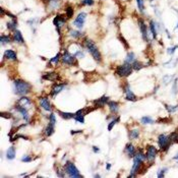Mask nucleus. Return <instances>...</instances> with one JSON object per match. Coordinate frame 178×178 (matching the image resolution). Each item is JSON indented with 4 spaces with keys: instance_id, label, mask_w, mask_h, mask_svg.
<instances>
[{
    "instance_id": "nucleus-27",
    "label": "nucleus",
    "mask_w": 178,
    "mask_h": 178,
    "mask_svg": "<svg viewBox=\"0 0 178 178\" xmlns=\"http://www.w3.org/2000/svg\"><path fill=\"white\" fill-rule=\"evenodd\" d=\"M131 66H132V69H133V70L139 71V70L141 69V68H144L145 65V64L141 62V61H140V60H136V59H135V61L131 63Z\"/></svg>"
},
{
    "instance_id": "nucleus-50",
    "label": "nucleus",
    "mask_w": 178,
    "mask_h": 178,
    "mask_svg": "<svg viewBox=\"0 0 178 178\" xmlns=\"http://www.w3.org/2000/svg\"><path fill=\"white\" fill-rule=\"evenodd\" d=\"M82 132H83V130H78V131H74V130H71V131H70L71 135H75V133H82Z\"/></svg>"
},
{
    "instance_id": "nucleus-43",
    "label": "nucleus",
    "mask_w": 178,
    "mask_h": 178,
    "mask_svg": "<svg viewBox=\"0 0 178 178\" xmlns=\"http://www.w3.org/2000/svg\"><path fill=\"white\" fill-rule=\"evenodd\" d=\"M176 49H178V45H175V46H173V47H169L168 49H167V53L169 55H173L174 52L176 51Z\"/></svg>"
},
{
    "instance_id": "nucleus-13",
    "label": "nucleus",
    "mask_w": 178,
    "mask_h": 178,
    "mask_svg": "<svg viewBox=\"0 0 178 178\" xmlns=\"http://www.w3.org/2000/svg\"><path fill=\"white\" fill-rule=\"evenodd\" d=\"M14 110L17 111L18 114H21L22 118L23 119V121H26V122H29L30 121V114H29V110L26 108H23L22 106H19V105L15 104L14 106Z\"/></svg>"
},
{
    "instance_id": "nucleus-12",
    "label": "nucleus",
    "mask_w": 178,
    "mask_h": 178,
    "mask_svg": "<svg viewBox=\"0 0 178 178\" xmlns=\"http://www.w3.org/2000/svg\"><path fill=\"white\" fill-rule=\"evenodd\" d=\"M123 92L125 94V98L128 101H131V102H135L137 100V97L135 95V93L131 91V88L129 86V84H125L123 87Z\"/></svg>"
},
{
    "instance_id": "nucleus-54",
    "label": "nucleus",
    "mask_w": 178,
    "mask_h": 178,
    "mask_svg": "<svg viewBox=\"0 0 178 178\" xmlns=\"http://www.w3.org/2000/svg\"><path fill=\"white\" fill-rule=\"evenodd\" d=\"M177 29H178V23H177Z\"/></svg>"
},
{
    "instance_id": "nucleus-37",
    "label": "nucleus",
    "mask_w": 178,
    "mask_h": 178,
    "mask_svg": "<svg viewBox=\"0 0 178 178\" xmlns=\"http://www.w3.org/2000/svg\"><path fill=\"white\" fill-rule=\"evenodd\" d=\"M10 41H11L10 36L1 35V37H0V43H1V45H5V44H8V43H10Z\"/></svg>"
},
{
    "instance_id": "nucleus-7",
    "label": "nucleus",
    "mask_w": 178,
    "mask_h": 178,
    "mask_svg": "<svg viewBox=\"0 0 178 178\" xmlns=\"http://www.w3.org/2000/svg\"><path fill=\"white\" fill-rule=\"evenodd\" d=\"M157 156H158V150L155 145H147V148H145V158H147V162L150 166L153 165Z\"/></svg>"
},
{
    "instance_id": "nucleus-18",
    "label": "nucleus",
    "mask_w": 178,
    "mask_h": 178,
    "mask_svg": "<svg viewBox=\"0 0 178 178\" xmlns=\"http://www.w3.org/2000/svg\"><path fill=\"white\" fill-rule=\"evenodd\" d=\"M124 152L127 155L128 158H132V159H133V157H135V154H136V148L131 143H128L126 145H125Z\"/></svg>"
},
{
    "instance_id": "nucleus-51",
    "label": "nucleus",
    "mask_w": 178,
    "mask_h": 178,
    "mask_svg": "<svg viewBox=\"0 0 178 178\" xmlns=\"http://www.w3.org/2000/svg\"><path fill=\"white\" fill-rule=\"evenodd\" d=\"M106 169L108 170V171H109V170L111 169V164H110V163H108V164L106 165Z\"/></svg>"
},
{
    "instance_id": "nucleus-36",
    "label": "nucleus",
    "mask_w": 178,
    "mask_h": 178,
    "mask_svg": "<svg viewBox=\"0 0 178 178\" xmlns=\"http://www.w3.org/2000/svg\"><path fill=\"white\" fill-rule=\"evenodd\" d=\"M61 56L62 55L60 54V53H57V54H56V56H54L53 58H51L50 61H49V66H51L52 64H53V65H56V64L59 62V60H60V58H61Z\"/></svg>"
},
{
    "instance_id": "nucleus-46",
    "label": "nucleus",
    "mask_w": 178,
    "mask_h": 178,
    "mask_svg": "<svg viewBox=\"0 0 178 178\" xmlns=\"http://www.w3.org/2000/svg\"><path fill=\"white\" fill-rule=\"evenodd\" d=\"M56 173H57V176L58 177H64V176H65V174H66L65 172H64V170L62 171V170L59 169V168L56 169Z\"/></svg>"
},
{
    "instance_id": "nucleus-30",
    "label": "nucleus",
    "mask_w": 178,
    "mask_h": 178,
    "mask_svg": "<svg viewBox=\"0 0 178 178\" xmlns=\"http://www.w3.org/2000/svg\"><path fill=\"white\" fill-rule=\"evenodd\" d=\"M72 15H74V7H72L71 4H66L65 6V17L66 18H71Z\"/></svg>"
},
{
    "instance_id": "nucleus-23",
    "label": "nucleus",
    "mask_w": 178,
    "mask_h": 178,
    "mask_svg": "<svg viewBox=\"0 0 178 178\" xmlns=\"http://www.w3.org/2000/svg\"><path fill=\"white\" fill-rule=\"evenodd\" d=\"M150 32L154 40H156L158 37V25L154 21H150Z\"/></svg>"
},
{
    "instance_id": "nucleus-14",
    "label": "nucleus",
    "mask_w": 178,
    "mask_h": 178,
    "mask_svg": "<svg viewBox=\"0 0 178 178\" xmlns=\"http://www.w3.org/2000/svg\"><path fill=\"white\" fill-rule=\"evenodd\" d=\"M39 104H40V107L42 109H44L45 111H48V112H51L52 111V105L50 103L49 99H48V97H40L39 98Z\"/></svg>"
},
{
    "instance_id": "nucleus-5",
    "label": "nucleus",
    "mask_w": 178,
    "mask_h": 178,
    "mask_svg": "<svg viewBox=\"0 0 178 178\" xmlns=\"http://www.w3.org/2000/svg\"><path fill=\"white\" fill-rule=\"evenodd\" d=\"M132 66L130 63H127V62H124L123 64L121 65H118L115 68V74L120 76V78H127L131 74H132Z\"/></svg>"
},
{
    "instance_id": "nucleus-38",
    "label": "nucleus",
    "mask_w": 178,
    "mask_h": 178,
    "mask_svg": "<svg viewBox=\"0 0 178 178\" xmlns=\"http://www.w3.org/2000/svg\"><path fill=\"white\" fill-rule=\"evenodd\" d=\"M74 119L76 121V122H79V123H84V115L83 114H79V113H74Z\"/></svg>"
},
{
    "instance_id": "nucleus-35",
    "label": "nucleus",
    "mask_w": 178,
    "mask_h": 178,
    "mask_svg": "<svg viewBox=\"0 0 178 178\" xmlns=\"http://www.w3.org/2000/svg\"><path fill=\"white\" fill-rule=\"evenodd\" d=\"M69 36L74 39H80L84 36V34L80 31H70Z\"/></svg>"
},
{
    "instance_id": "nucleus-11",
    "label": "nucleus",
    "mask_w": 178,
    "mask_h": 178,
    "mask_svg": "<svg viewBox=\"0 0 178 178\" xmlns=\"http://www.w3.org/2000/svg\"><path fill=\"white\" fill-rule=\"evenodd\" d=\"M65 23H66V18L64 17H62V15H60V14L56 15L55 18H54L53 23L56 28V30H57V33L59 36L61 35V28L65 26Z\"/></svg>"
},
{
    "instance_id": "nucleus-6",
    "label": "nucleus",
    "mask_w": 178,
    "mask_h": 178,
    "mask_svg": "<svg viewBox=\"0 0 178 178\" xmlns=\"http://www.w3.org/2000/svg\"><path fill=\"white\" fill-rule=\"evenodd\" d=\"M63 170H64V172L66 173V175L68 177H76V178L83 177L82 174L79 173V169L76 168V166L70 161H67L66 163L64 164Z\"/></svg>"
},
{
    "instance_id": "nucleus-25",
    "label": "nucleus",
    "mask_w": 178,
    "mask_h": 178,
    "mask_svg": "<svg viewBox=\"0 0 178 178\" xmlns=\"http://www.w3.org/2000/svg\"><path fill=\"white\" fill-rule=\"evenodd\" d=\"M13 41L15 43H18V44H25V39H23L21 31L15 30L13 32Z\"/></svg>"
},
{
    "instance_id": "nucleus-16",
    "label": "nucleus",
    "mask_w": 178,
    "mask_h": 178,
    "mask_svg": "<svg viewBox=\"0 0 178 178\" xmlns=\"http://www.w3.org/2000/svg\"><path fill=\"white\" fill-rule=\"evenodd\" d=\"M17 104L19 105V106L23 107V108L28 109V110H30V109L32 108V105H33V103H32V100L30 98H28V97H26V96H22L21 98L18 100Z\"/></svg>"
},
{
    "instance_id": "nucleus-53",
    "label": "nucleus",
    "mask_w": 178,
    "mask_h": 178,
    "mask_svg": "<svg viewBox=\"0 0 178 178\" xmlns=\"http://www.w3.org/2000/svg\"><path fill=\"white\" fill-rule=\"evenodd\" d=\"M45 1H48V2H51V1H54V0H45Z\"/></svg>"
},
{
    "instance_id": "nucleus-9",
    "label": "nucleus",
    "mask_w": 178,
    "mask_h": 178,
    "mask_svg": "<svg viewBox=\"0 0 178 178\" xmlns=\"http://www.w3.org/2000/svg\"><path fill=\"white\" fill-rule=\"evenodd\" d=\"M61 61L63 64L68 66H72V65H76L78 61H76V56L74 54H72L69 52V50L65 49L64 50V53L61 56Z\"/></svg>"
},
{
    "instance_id": "nucleus-22",
    "label": "nucleus",
    "mask_w": 178,
    "mask_h": 178,
    "mask_svg": "<svg viewBox=\"0 0 178 178\" xmlns=\"http://www.w3.org/2000/svg\"><path fill=\"white\" fill-rule=\"evenodd\" d=\"M3 57L7 60H13V61H15V60L18 59V55H17V53H15V51L11 50V49H7V50H5Z\"/></svg>"
},
{
    "instance_id": "nucleus-52",
    "label": "nucleus",
    "mask_w": 178,
    "mask_h": 178,
    "mask_svg": "<svg viewBox=\"0 0 178 178\" xmlns=\"http://www.w3.org/2000/svg\"><path fill=\"white\" fill-rule=\"evenodd\" d=\"M173 160H177V163H178V154H177L176 156H174V157H173Z\"/></svg>"
},
{
    "instance_id": "nucleus-48",
    "label": "nucleus",
    "mask_w": 178,
    "mask_h": 178,
    "mask_svg": "<svg viewBox=\"0 0 178 178\" xmlns=\"http://www.w3.org/2000/svg\"><path fill=\"white\" fill-rule=\"evenodd\" d=\"M119 39L121 40V42L123 43V45L125 46V48H127V49H128V44L126 43V41H125V39H124V38H122V37H121V36L119 37Z\"/></svg>"
},
{
    "instance_id": "nucleus-4",
    "label": "nucleus",
    "mask_w": 178,
    "mask_h": 178,
    "mask_svg": "<svg viewBox=\"0 0 178 178\" xmlns=\"http://www.w3.org/2000/svg\"><path fill=\"white\" fill-rule=\"evenodd\" d=\"M172 145V140L170 135H165V133H161L158 136V145H159V149L162 152H168V150L170 149Z\"/></svg>"
},
{
    "instance_id": "nucleus-40",
    "label": "nucleus",
    "mask_w": 178,
    "mask_h": 178,
    "mask_svg": "<svg viewBox=\"0 0 178 178\" xmlns=\"http://www.w3.org/2000/svg\"><path fill=\"white\" fill-rule=\"evenodd\" d=\"M178 93V79L175 78L173 80V84H172V94L175 96Z\"/></svg>"
},
{
    "instance_id": "nucleus-10",
    "label": "nucleus",
    "mask_w": 178,
    "mask_h": 178,
    "mask_svg": "<svg viewBox=\"0 0 178 178\" xmlns=\"http://www.w3.org/2000/svg\"><path fill=\"white\" fill-rule=\"evenodd\" d=\"M137 23H139V28H140V34H141V37H143L144 41L145 42H150L151 40H150V36H149V31H148V28H147V25H145V23L143 18H139V21H137Z\"/></svg>"
},
{
    "instance_id": "nucleus-21",
    "label": "nucleus",
    "mask_w": 178,
    "mask_h": 178,
    "mask_svg": "<svg viewBox=\"0 0 178 178\" xmlns=\"http://www.w3.org/2000/svg\"><path fill=\"white\" fill-rule=\"evenodd\" d=\"M107 106L109 107V110L112 113V114H116L119 111V103L115 102V101H109Z\"/></svg>"
},
{
    "instance_id": "nucleus-20",
    "label": "nucleus",
    "mask_w": 178,
    "mask_h": 178,
    "mask_svg": "<svg viewBox=\"0 0 178 178\" xmlns=\"http://www.w3.org/2000/svg\"><path fill=\"white\" fill-rule=\"evenodd\" d=\"M108 102H109L108 97L103 96V97H101V98H99L98 100L94 101V106H95V108H102L105 106V105H107Z\"/></svg>"
},
{
    "instance_id": "nucleus-33",
    "label": "nucleus",
    "mask_w": 178,
    "mask_h": 178,
    "mask_svg": "<svg viewBox=\"0 0 178 178\" xmlns=\"http://www.w3.org/2000/svg\"><path fill=\"white\" fill-rule=\"evenodd\" d=\"M165 109L167 110V112L169 114H173V113H176L178 111V105H175V106H171V105H167L165 104Z\"/></svg>"
},
{
    "instance_id": "nucleus-24",
    "label": "nucleus",
    "mask_w": 178,
    "mask_h": 178,
    "mask_svg": "<svg viewBox=\"0 0 178 178\" xmlns=\"http://www.w3.org/2000/svg\"><path fill=\"white\" fill-rule=\"evenodd\" d=\"M140 128L137 127V128H132L129 130L128 132V137H129V140H137L140 137Z\"/></svg>"
},
{
    "instance_id": "nucleus-49",
    "label": "nucleus",
    "mask_w": 178,
    "mask_h": 178,
    "mask_svg": "<svg viewBox=\"0 0 178 178\" xmlns=\"http://www.w3.org/2000/svg\"><path fill=\"white\" fill-rule=\"evenodd\" d=\"M93 151H94V153H99L100 152V150H99V148H97V147H93Z\"/></svg>"
},
{
    "instance_id": "nucleus-28",
    "label": "nucleus",
    "mask_w": 178,
    "mask_h": 178,
    "mask_svg": "<svg viewBox=\"0 0 178 178\" xmlns=\"http://www.w3.org/2000/svg\"><path fill=\"white\" fill-rule=\"evenodd\" d=\"M57 113L62 117L64 120H69L71 118H74V113H70V112H63V111H60V110H57Z\"/></svg>"
},
{
    "instance_id": "nucleus-3",
    "label": "nucleus",
    "mask_w": 178,
    "mask_h": 178,
    "mask_svg": "<svg viewBox=\"0 0 178 178\" xmlns=\"http://www.w3.org/2000/svg\"><path fill=\"white\" fill-rule=\"evenodd\" d=\"M84 45L86 47V49L88 50V52L92 55V57L94 58L98 63H100L102 61V55H101L100 51L98 49V47L95 44L94 41H92L91 39H84Z\"/></svg>"
},
{
    "instance_id": "nucleus-26",
    "label": "nucleus",
    "mask_w": 178,
    "mask_h": 178,
    "mask_svg": "<svg viewBox=\"0 0 178 178\" xmlns=\"http://www.w3.org/2000/svg\"><path fill=\"white\" fill-rule=\"evenodd\" d=\"M15 156H17V151H15V147H13V145H11V147H9L8 149H7L6 151V158L7 160H13Z\"/></svg>"
},
{
    "instance_id": "nucleus-32",
    "label": "nucleus",
    "mask_w": 178,
    "mask_h": 178,
    "mask_svg": "<svg viewBox=\"0 0 178 178\" xmlns=\"http://www.w3.org/2000/svg\"><path fill=\"white\" fill-rule=\"evenodd\" d=\"M6 27H7V29H8L9 31L14 32L15 30H17V28H18V22H17V19H13L11 22H8V23H6Z\"/></svg>"
},
{
    "instance_id": "nucleus-2",
    "label": "nucleus",
    "mask_w": 178,
    "mask_h": 178,
    "mask_svg": "<svg viewBox=\"0 0 178 178\" xmlns=\"http://www.w3.org/2000/svg\"><path fill=\"white\" fill-rule=\"evenodd\" d=\"M32 90L31 84L23 79H14L13 80V92L15 93V95L18 96H26L27 94H29Z\"/></svg>"
},
{
    "instance_id": "nucleus-42",
    "label": "nucleus",
    "mask_w": 178,
    "mask_h": 178,
    "mask_svg": "<svg viewBox=\"0 0 178 178\" xmlns=\"http://www.w3.org/2000/svg\"><path fill=\"white\" fill-rule=\"evenodd\" d=\"M173 78L174 76L173 75H165V76H163V79H162V80H163V84H170L172 82V79H173Z\"/></svg>"
},
{
    "instance_id": "nucleus-45",
    "label": "nucleus",
    "mask_w": 178,
    "mask_h": 178,
    "mask_svg": "<svg viewBox=\"0 0 178 178\" xmlns=\"http://www.w3.org/2000/svg\"><path fill=\"white\" fill-rule=\"evenodd\" d=\"M32 160H33V158L29 155H25L22 158V162H23V163H29V162H31Z\"/></svg>"
},
{
    "instance_id": "nucleus-44",
    "label": "nucleus",
    "mask_w": 178,
    "mask_h": 178,
    "mask_svg": "<svg viewBox=\"0 0 178 178\" xmlns=\"http://www.w3.org/2000/svg\"><path fill=\"white\" fill-rule=\"evenodd\" d=\"M166 171H167V168H163V169H159L158 170V174H157V176L161 178V177H164L165 176V173Z\"/></svg>"
},
{
    "instance_id": "nucleus-39",
    "label": "nucleus",
    "mask_w": 178,
    "mask_h": 178,
    "mask_svg": "<svg viewBox=\"0 0 178 178\" xmlns=\"http://www.w3.org/2000/svg\"><path fill=\"white\" fill-rule=\"evenodd\" d=\"M136 1V5H137V8H139L140 13H144L145 11V0H135Z\"/></svg>"
},
{
    "instance_id": "nucleus-19",
    "label": "nucleus",
    "mask_w": 178,
    "mask_h": 178,
    "mask_svg": "<svg viewBox=\"0 0 178 178\" xmlns=\"http://www.w3.org/2000/svg\"><path fill=\"white\" fill-rule=\"evenodd\" d=\"M43 79L48 80V82H57L60 79V76L57 72H47L43 75Z\"/></svg>"
},
{
    "instance_id": "nucleus-47",
    "label": "nucleus",
    "mask_w": 178,
    "mask_h": 178,
    "mask_svg": "<svg viewBox=\"0 0 178 178\" xmlns=\"http://www.w3.org/2000/svg\"><path fill=\"white\" fill-rule=\"evenodd\" d=\"M1 117H2V118H7V119H10L11 117H13V114H11V113L2 112V113H1Z\"/></svg>"
},
{
    "instance_id": "nucleus-29",
    "label": "nucleus",
    "mask_w": 178,
    "mask_h": 178,
    "mask_svg": "<svg viewBox=\"0 0 178 178\" xmlns=\"http://www.w3.org/2000/svg\"><path fill=\"white\" fill-rule=\"evenodd\" d=\"M119 121H120V117H119V116H116V117L113 116V117H112V120H111L110 122H109V124H108V130L111 131L112 129H113V127H114L115 125L119 122Z\"/></svg>"
},
{
    "instance_id": "nucleus-41",
    "label": "nucleus",
    "mask_w": 178,
    "mask_h": 178,
    "mask_svg": "<svg viewBox=\"0 0 178 178\" xmlns=\"http://www.w3.org/2000/svg\"><path fill=\"white\" fill-rule=\"evenodd\" d=\"M79 4L83 6H92L94 5V0H80Z\"/></svg>"
},
{
    "instance_id": "nucleus-1",
    "label": "nucleus",
    "mask_w": 178,
    "mask_h": 178,
    "mask_svg": "<svg viewBox=\"0 0 178 178\" xmlns=\"http://www.w3.org/2000/svg\"><path fill=\"white\" fill-rule=\"evenodd\" d=\"M147 161L145 158V152L144 151V149H137L135 156L133 157V164L130 170V174L128 175V177H136L139 175V173L144 169V165Z\"/></svg>"
},
{
    "instance_id": "nucleus-31",
    "label": "nucleus",
    "mask_w": 178,
    "mask_h": 178,
    "mask_svg": "<svg viewBox=\"0 0 178 178\" xmlns=\"http://www.w3.org/2000/svg\"><path fill=\"white\" fill-rule=\"evenodd\" d=\"M155 122V120H154L152 117L150 116H144L140 118V123L144 124V125H149V124H153Z\"/></svg>"
},
{
    "instance_id": "nucleus-34",
    "label": "nucleus",
    "mask_w": 178,
    "mask_h": 178,
    "mask_svg": "<svg viewBox=\"0 0 178 178\" xmlns=\"http://www.w3.org/2000/svg\"><path fill=\"white\" fill-rule=\"evenodd\" d=\"M135 60V54L133 53V52H129V53H127L126 57H125V60L124 62H127V63H132L133 61Z\"/></svg>"
},
{
    "instance_id": "nucleus-8",
    "label": "nucleus",
    "mask_w": 178,
    "mask_h": 178,
    "mask_svg": "<svg viewBox=\"0 0 178 178\" xmlns=\"http://www.w3.org/2000/svg\"><path fill=\"white\" fill-rule=\"evenodd\" d=\"M55 124H56V116L54 113H50L49 118H48V124L46 128L44 129V135L45 136H51L55 131Z\"/></svg>"
},
{
    "instance_id": "nucleus-15",
    "label": "nucleus",
    "mask_w": 178,
    "mask_h": 178,
    "mask_svg": "<svg viewBox=\"0 0 178 178\" xmlns=\"http://www.w3.org/2000/svg\"><path fill=\"white\" fill-rule=\"evenodd\" d=\"M87 18V13H80L78 14V17L75 18L74 22V26L76 27L78 29H83V27L84 25V22H86Z\"/></svg>"
},
{
    "instance_id": "nucleus-17",
    "label": "nucleus",
    "mask_w": 178,
    "mask_h": 178,
    "mask_svg": "<svg viewBox=\"0 0 178 178\" xmlns=\"http://www.w3.org/2000/svg\"><path fill=\"white\" fill-rule=\"evenodd\" d=\"M64 89H65V84H55L51 89L50 97L51 98H54V97L57 96L59 93H61Z\"/></svg>"
}]
</instances>
